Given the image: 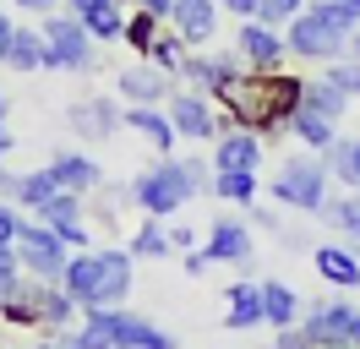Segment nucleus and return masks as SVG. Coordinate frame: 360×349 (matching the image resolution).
Masks as SVG:
<instances>
[{
	"instance_id": "f257e3e1",
	"label": "nucleus",
	"mask_w": 360,
	"mask_h": 349,
	"mask_svg": "<svg viewBox=\"0 0 360 349\" xmlns=\"http://www.w3.org/2000/svg\"><path fill=\"white\" fill-rule=\"evenodd\" d=\"M300 93H306L300 71H240L219 93V115H224V126H240L251 137H278V131H290Z\"/></svg>"
},
{
	"instance_id": "f03ea898",
	"label": "nucleus",
	"mask_w": 360,
	"mask_h": 349,
	"mask_svg": "<svg viewBox=\"0 0 360 349\" xmlns=\"http://www.w3.org/2000/svg\"><path fill=\"white\" fill-rule=\"evenodd\" d=\"M207 186H213L207 158H158L153 170H142L131 180V208H142V218H175Z\"/></svg>"
},
{
	"instance_id": "7ed1b4c3",
	"label": "nucleus",
	"mask_w": 360,
	"mask_h": 349,
	"mask_svg": "<svg viewBox=\"0 0 360 349\" xmlns=\"http://www.w3.org/2000/svg\"><path fill=\"white\" fill-rule=\"evenodd\" d=\"M131 251H71L66 262V279H60V289H66L71 300L82 305V311H98V305H126V295H131Z\"/></svg>"
},
{
	"instance_id": "20e7f679",
	"label": "nucleus",
	"mask_w": 360,
	"mask_h": 349,
	"mask_svg": "<svg viewBox=\"0 0 360 349\" xmlns=\"http://www.w3.org/2000/svg\"><path fill=\"white\" fill-rule=\"evenodd\" d=\"M328 186H333V170H328V158L311 148L290 153L284 164H278V174H273V202H284V208H295V213H322L328 208Z\"/></svg>"
},
{
	"instance_id": "39448f33",
	"label": "nucleus",
	"mask_w": 360,
	"mask_h": 349,
	"mask_svg": "<svg viewBox=\"0 0 360 349\" xmlns=\"http://www.w3.org/2000/svg\"><path fill=\"white\" fill-rule=\"evenodd\" d=\"M39 33H44V71H71V77H88L98 65V44L82 27L77 11H49L39 17Z\"/></svg>"
},
{
	"instance_id": "423d86ee",
	"label": "nucleus",
	"mask_w": 360,
	"mask_h": 349,
	"mask_svg": "<svg viewBox=\"0 0 360 349\" xmlns=\"http://www.w3.org/2000/svg\"><path fill=\"white\" fill-rule=\"evenodd\" d=\"M17 262H22L27 279L39 284H60L66 279V262H71V246L49 224H39V218H27L22 229H17Z\"/></svg>"
},
{
	"instance_id": "0eeeda50",
	"label": "nucleus",
	"mask_w": 360,
	"mask_h": 349,
	"mask_svg": "<svg viewBox=\"0 0 360 349\" xmlns=\"http://www.w3.org/2000/svg\"><path fill=\"white\" fill-rule=\"evenodd\" d=\"M284 44H290L295 61H311V65H328V61H338V55H349V33L328 27L311 6H306V11L284 27Z\"/></svg>"
},
{
	"instance_id": "6e6552de",
	"label": "nucleus",
	"mask_w": 360,
	"mask_h": 349,
	"mask_svg": "<svg viewBox=\"0 0 360 349\" xmlns=\"http://www.w3.org/2000/svg\"><path fill=\"white\" fill-rule=\"evenodd\" d=\"M164 115H169L175 137H186V142H213V137L224 131L219 104H213L207 93H197V87H175V93H169V104H164Z\"/></svg>"
},
{
	"instance_id": "1a4fd4ad",
	"label": "nucleus",
	"mask_w": 360,
	"mask_h": 349,
	"mask_svg": "<svg viewBox=\"0 0 360 349\" xmlns=\"http://www.w3.org/2000/svg\"><path fill=\"white\" fill-rule=\"evenodd\" d=\"M66 126L77 131L82 142H104L115 131H126V104H120L115 93H82V99H71Z\"/></svg>"
},
{
	"instance_id": "9d476101",
	"label": "nucleus",
	"mask_w": 360,
	"mask_h": 349,
	"mask_svg": "<svg viewBox=\"0 0 360 349\" xmlns=\"http://www.w3.org/2000/svg\"><path fill=\"white\" fill-rule=\"evenodd\" d=\"M240 71H246V65H240L235 49H197V55L180 61V87H197V93H207V99L219 104V93H224Z\"/></svg>"
},
{
	"instance_id": "9b49d317",
	"label": "nucleus",
	"mask_w": 360,
	"mask_h": 349,
	"mask_svg": "<svg viewBox=\"0 0 360 349\" xmlns=\"http://www.w3.org/2000/svg\"><path fill=\"white\" fill-rule=\"evenodd\" d=\"M235 55H240V65H246V71H284L290 44H284V33H278V27L246 17V22H240V33H235Z\"/></svg>"
},
{
	"instance_id": "f8f14e48",
	"label": "nucleus",
	"mask_w": 360,
	"mask_h": 349,
	"mask_svg": "<svg viewBox=\"0 0 360 349\" xmlns=\"http://www.w3.org/2000/svg\"><path fill=\"white\" fill-rule=\"evenodd\" d=\"M355 305L349 300H322L311 311H300V333L311 338V349H349V327H355Z\"/></svg>"
},
{
	"instance_id": "ddd939ff",
	"label": "nucleus",
	"mask_w": 360,
	"mask_h": 349,
	"mask_svg": "<svg viewBox=\"0 0 360 349\" xmlns=\"http://www.w3.org/2000/svg\"><path fill=\"white\" fill-rule=\"evenodd\" d=\"M115 87H120V99H126V104H153V109H164V104H169V93L180 87V77L158 71L153 61H136V65H126V71L115 77Z\"/></svg>"
},
{
	"instance_id": "4468645a",
	"label": "nucleus",
	"mask_w": 360,
	"mask_h": 349,
	"mask_svg": "<svg viewBox=\"0 0 360 349\" xmlns=\"http://www.w3.org/2000/svg\"><path fill=\"white\" fill-rule=\"evenodd\" d=\"M207 148H213L207 153L213 174L219 170H262V137H251V131H240V126H224Z\"/></svg>"
},
{
	"instance_id": "2eb2a0df",
	"label": "nucleus",
	"mask_w": 360,
	"mask_h": 349,
	"mask_svg": "<svg viewBox=\"0 0 360 349\" xmlns=\"http://www.w3.org/2000/svg\"><path fill=\"white\" fill-rule=\"evenodd\" d=\"M202 251H207V262H251V224L235 213L213 218L202 235Z\"/></svg>"
},
{
	"instance_id": "dca6fc26",
	"label": "nucleus",
	"mask_w": 360,
	"mask_h": 349,
	"mask_svg": "<svg viewBox=\"0 0 360 349\" xmlns=\"http://www.w3.org/2000/svg\"><path fill=\"white\" fill-rule=\"evenodd\" d=\"M49 170H55V180H60L66 191H77V196H88V191H98V186H104L98 158H88V153H77V148L49 153Z\"/></svg>"
},
{
	"instance_id": "f3484780",
	"label": "nucleus",
	"mask_w": 360,
	"mask_h": 349,
	"mask_svg": "<svg viewBox=\"0 0 360 349\" xmlns=\"http://www.w3.org/2000/svg\"><path fill=\"white\" fill-rule=\"evenodd\" d=\"M311 267L322 284H333V289H360V257L349 246H311Z\"/></svg>"
},
{
	"instance_id": "a211bd4d",
	"label": "nucleus",
	"mask_w": 360,
	"mask_h": 349,
	"mask_svg": "<svg viewBox=\"0 0 360 349\" xmlns=\"http://www.w3.org/2000/svg\"><path fill=\"white\" fill-rule=\"evenodd\" d=\"M169 27L186 39V49H191V44H207L219 33V6H213V0H175Z\"/></svg>"
},
{
	"instance_id": "6ab92c4d",
	"label": "nucleus",
	"mask_w": 360,
	"mask_h": 349,
	"mask_svg": "<svg viewBox=\"0 0 360 349\" xmlns=\"http://www.w3.org/2000/svg\"><path fill=\"white\" fill-rule=\"evenodd\" d=\"M0 322H11V327H39L44 322V284L39 279H17V289L0 300Z\"/></svg>"
},
{
	"instance_id": "aec40b11",
	"label": "nucleus",
	"mask_w": 360,
	"mask_h": 349,
	"mask_svg": "<svg viewBox=\"0 0 360 349\" xmlns=\"http://www.w3.org/2000/svg\"><path fill=\"white\" fill-rule=\"evenodd\" d=\"M268 317H262V284H229L224 295V327L229 333H251V327H262Z\"/></svg>"
},
{
	"instance_id": "412c9836",
	"label": "nucleus",
	"mask_w": 360,
	"mask_h": 349,
	"mask_svg": "<svg viewBox=\"0 0 360 349\" xmlns=\"http://www.w3.org/2000/svg\"><path fill=\"white\" fill-rule=\"evenodd\" d=\"M126 131H136V137H142L153 153H164V158H169V148L180 142L175 126H169V115L153 109V104H126Z\"/></svg>"
},
{
	"instance_id": "4be33fe9",
	"label": "nucleus",
	"mask_w": 360,
	"mask_h": 349,
	"mask_svg": "<svg viewBox=\"0 0 360 349\" xmlns=\"http://www.w3.org/2000/svg\"><path fill=\"white\" fill-rule=\"evenodd\" d=\"M55 191H66V186H60V180H55V170H27V174H17V180H11V191H6V202H17V208H22V213H39V208H44L49 196Z\"/></svg>"
},
{
	"instance_id": "5701e85b",
	"label": "nucleus",
	"mask_w": 360,
	"mask_h": 349,
	"mask_svg": "<svg viewBox=\"0 0 360 349\" xmlns=\"http://www.w3.org/2000/svg\"><path fill=\"white\" fill-rule=\"evenodd\" d=\"M207 196H219L224 208H251L262 196V180H257V170H219L213 186H207Z\"/></svg>"
},
{
	"instance_id": "b1692460",
	"label": "nucleus",
	"mask_w": 360,
	"mask_h": 349,
	"mask_svg": "<svg viewBox=\"0 0 360 349\" xmlns=\"http://www.w3.org/2000/svg\"><path fill=\"white\" fill-rule=\"evenodd\" d=\"M115 349H180L169 333L136 311H120V333H115Z\"/></svg>"
},
{
	"instance_id": "393cba45",
	"label": "nucleus",
	"mask_w": 360,
	"mask_h": 349,
	"mask_svg": "<svg viewBox=\"0 0 360 349\" xmlns=\"http://www.w3.org/2000/svg\"><path fill=\"white\" fill-rule=\"evenodd\" d=\"M349 104H355V99H349V93H338L333 82H328V77H306V93H300V109H311V115H322V120H344V115H349Z\"/></svg>"
},
{
	"instance_id": "a878e982",
	"label": "nucleus",
	"mask_w": 360,
	"mask_h": 349,
	"mask_svg": "<svg viewBox=\"0 0 360 349\" xmlns=\"http://www.w3.org/2000/svg\"><path fill=\"white\" fill-rule=\"evenodd\" d=\"M262 317H268L273 333H278V327H295L300 322V295H295L284 279H262Z\"/></svg>"
},
{
	"instance_id": "bb28decb",
	"label": "nucleus",
	"mask_w": 360,
	"mask_h": 349,
	"mask_svg": "<svg viewBox=\"0 0 360 349\" xmlns=\"http://www.w3.org/2000/svg\"><path fill=\"white\" fill-rule=\"evenodd\" d=\"M6 71H17V77H27V71H44V33H39V27H22V22H17L11 49H6Z\"/></svg>"
},
{
	"instance_id": "cd10ccee",
	"label": "nucleus",
	"mask_w": 360,
	"mask_h": 349,
	"mask_svg": "<svg viewBox=\"0 0 360 349\" xmlns=\"http://www.w3.org/2000/svg\"><path fill=\"white\" fill-rule=\"evenodd\" d=\"M316 218H328L338 235H344L338 246H349V251L360 257V196L355 191H349V196H328V208H322Z\"/></svg>"
},
{
	"instance_id": "c85d7f7f",
	"label": "nucleus",
	"mask_w": 360,
	"mask_h": 349,
	"mask_svg": "<svg viewBox=\"0 0 360 349\" xmlns=\"http://www.w3.org/2000/svg\"><path fill=\"white\" fill-rule=\"evenodd\" d=\"M322 158H328V170L344 191H360V137H333V148Z\"/></svg>"
},
{
	"instance_id": "c756f323",
	"label": "nucleus",
	"mask_w": 360,
	"mask_h": 349,
	"mask_svg": "<svg viewBox=\"0 0 360 349\" xmlns=\"http://www.w3.org/2000/svg\"><path fill=\"white\" fill-rule=\"evenodd\" d=\"M77 17H82V27L93 33V44H115L120 33H126V11H120V0H98V6L77 11Z\"/></svg>"
},
{
	"instance_id": "7c9ffc66",
	"label": "nucleus",
	"mask_w": 360,
	"mask_h": 349,
	"mask_svg": "<svg viewBox=\"0 0 360 349\" xmlns=\"http://www.w3.org/2000/svg\"><path fill=\"white\" fill-rule=\"evenodd\" d=\"M290 137L300 142V148H311V153H328V148H333V137H338V126H333V120H322V115H311V109H295Z\"/></svg>"
},
{
	"instance_id": "2f4dec72",
	"label": "nucleus",
	"mask_w": 360,
	"mask_h": 349,
	"mask_svg": "<svg viewBox=\"0 0 360 349\" xmlns=\"http://www.w3.org/2000/svg\"><path fill=\"white\" fill-rule=\"evenodd\" d=\"M77 317H82V305L71 300L60 284H44V322H39V327H44L49 338H55V333H66V327L77 322Z\"/></svg>"
},
{
	"instance_id": "473e14b6",
	"label": "nucleus",
	"mask_w": 360,
	"mask_h": 349,
	"mask_svg": "<svg viewBox=\"0 0 360 349\" xmlns=\"http://www.w3.org/2000/svg\"><path fill=\"white\" fill-rule=\"evenodd\" d=\"M126 251L131 257H169V224L164 218H142L131 229V240H126Z\"/></svg>"
},
{
	"instance_id": "72a5a7b5",
	"label": "nucleus",
	"mask_w": 360,
	"mask_h": 349,
	"mask_svg": "<svg viewBox=\"0 0 360 349\" xmlns=\"http://www.w3.org/2000/svg\"><path fill=\"white\" fill-rule=\"evenodd\" d=\"M142 61H153L158 71H169V77H180V61H186V39H180L175 27L164 22V33H158V39H153V49H148Z\"/></svg>"
},
{
	"instance_id": "f704fd0d",
	"label": "nucleus",
	"mask_w": 360,
	"mask_h": 349,
	"mask_svg": "<svg viewBox=\"0 0 360 349\" xmlns=\"http://www.w3.org/2000/svg\"><path fill=\"white\" fill-rule=\"evenodd\" d=\"M158 33H164V17H153V11H142V6H136L131 17H126V33H120V39L131 44L136 55H148V49H153V39Z\"/></svg>"
},
{
	"instance_id": "c9c22d12",
	"label": "nucleus",
	"mask_w": 360,
	"mask_h": 349,
	"mask_svg": "<svg viewBox=\"0 0 360 349\" xmlns=\"http://www.w3.org/2000/svg\"><path fill=\"white\" fill-rule=\"evenodd\" d=\"M33 218H39V224H49V229H60V224H77V218H82V196H77V191H55Z\"/></svg>"
},
{
	"instance_id": "e433bc0d",
	"label": "nucleus",
	"mask_w": 360,
	"mask_h": 349,
	"mask_svg": "<svg viewBox=\"0 0 360 349\" xmlns=\"http://www.w3.org/2000/svg\"><path fill=\"white\" fill-rule=\"evenodd\" d=\"M311 11L338 33H355L360 27V0H311Z\"/></svg>"
},
{
	"instance_id": "4c0bfd02",
	"label": "nucleus",
	"mask_w": 360,
	"mask_h": 349,
	"mask_svg": "<svg viewBox=\"0 0 360 349\" xmlns=\"http://www.w3.org/2000/svg\"><path fill=\"white\" fill-rule=\"evenodd\" d=\"M322 77H328L338 93L360 99V55H338V61H328V65H322Z\"/></svg>"
},
{
	"instance_id": "58836bf2",
	"label": "nucleus",
	"mask_w": 360,
	"mask_h": 349,
	"mask_svg": "<svg viewBox=\"0 0 360 349\" xmlns=\"http://www.w3.org/2000/svg\"><path fill=\"white\" fill-rule=\"evenodd\" d=\"M306 6H311V0H257V22H268V27H278V33H284V27L306 11Z\"/></svg>"
},
{
	"instance_id": "ea45409f",
	"label": "nucleus",
	"mask_w": 360,
	"mask_h": 349,
	"mask_svg": "<svg viewBox=\"0 0 360 349\" xmlns=\"http://www.w3.org/2000/svg\"><path fill=\"white\" fill-rule=\"evenodd\" d=\"M27 224V213L17 208V202H6L0 196V246H17V229Z\"/></svg>"
},
{
	"instance_id": "a19ab883",
	"label": "nucleus",
	"mask_w": 360,
	"mask_h": 349,
	"mask_svg": "<svg viewBox=\"0 0 360 349\" xmlns=\"http://www.w3.org/2000/svg\"><path fill=\"white\" fill-rule=\"evenodd\" d=\"M169 251H180V257L197 251V229H191V224H169Z\"/></svg>"
},
{
	"instance_id": "79ce46f5",
	"label": "nucleus",
	"mask_w": 360,
	"mask_h": 349,
	"mask_svg": "<svg viewBox=\"0 0 360 349\" xmlns=\"http://www.w3.org/2000/svg\"><path fill=\"white\" fill-rule=\"evenodd\" d=\"M273 349H311V338H306V333H300V322H295V327H278Z\"/></svg>"
},
{
	"instance_id": "37998d69",
	"label": "nucleus",
	"mask_w": 360,
	"mask_h": 349,
	"mask_svg": "<svg viewBox=\"0 0 360 349\" xmlns=\"http://www.w3.org/2000/svg\"><path fill=\"white\" fill-rule=\"evenodd\" d=\"M17 11H33V17H49V11H60L66 0H11Z\"/></svg>"
},
{
	"instance_id": "c03bdc74",
	"label": "nucleus",
	"mask_w": 360,
	"mask_h": 349,
	"mask_svg": "<svg viewBox=\"0 0 360 349\" xmlns=\"http://www.w3.org/2000/svg\"><path fill=\"white\" fill-rule=\"evenodd\" d=\"M213 6H219V11H229V17H257V0H213Z\"/></svg>"
},
{
	"instance_id": "a18cd8bd",
	"label": "nucleus",
	"mask_w": 360,
	"mask_h": 349,
	"mask_svg": "<svg viewBox=\"0 0 360 349\" xmlns=\"http://www.w3.org/2000/svg\"><path fill=\"white\" fill-rule=\"evenodd\" d=\"M246 224H262V229H278V213L273 208H262V202H251V218Z\"/></svg>"
},
{
	"instance_id": "49530a36",
	"label": "nucleus",
	"mask_w": 360,
	"mask_h": 349,
	"mask_svg": "<svg viewBox=\"0 0 360 349\" xmlns=\"http://www.w3.org/2000/svg\"><path fill=\"white\" fill-rule=\"evenodd\" d=\"M11 33H17V22L0 11V65H6V49H11Z\"/></svg>"
},
{
	"instance_id": "de8ad7c7",
	"label": "nucleus",
	"mask_w": 360,
	"mask_h": 349,
	"mask_svg": "<svg viewBox=\"0 0 360 349\" xmlns=\"http://www.w3.org/2000/svg\"><path fill=\"white\" fill-rule=\"evenodd\" d=\"M136 6L153 11V17H164V22H169V11H175V0H136Z\"/></svg>"
},
{
	"instance_id": "09e8293b",
	"label": "nucleus",
	"mask_w": 360,
	"mask_h": 349,
	"mask_svg": "<svg viewBox=\"0 0 360 349\" xmlns=\"http://www.w3.org/2000/svg\"><path fill=\"white\" fill-rule=\"evenodd\" d=\"M186 273H191V279L207 273V251H186Z\"/></svg>"
},
{
	"instance_id": "8fccbe9b",
	"label": "nucleus",
	"mask_w": 360,
	"mask_h": 349,
	"mask_svg": "<svg viewBox=\"0 0 360 349\" xmlns=\"http://www.w3.org/2000/svg\"><path fill=\"white\" fill-rule=\"evenodd\" d=\"M17 279H22V273H11V279H0V300H6L11 289H17Z\"/></svg>"
},
{
	"instance_id": "3c124183",
	"label": "nucleus",
	"mask_w": 360,
	"mask_h": 349,
	"mask_svg": "<svg viewBox=\"0 0 360 349\" xmlns=\"http://www.w3.org/2000/svg\"><path fill=\"white\" fill-rule=\"evenodd\" d=\"M88 6H98V0H66V11H88Z\"/></svg>"
},
{
	"instance_id": "603ef678",
	"label": "nucleus",
	"mask_w": 360,
	"mask_h": 349,
	"mask_svg": "<svg viewBox=\"0 0 360 349\" xmlns=\"http://www.w3.org/2000/svg\"><path fill=\"white\" fill-rule=\"evenodd\" d=\"M349 349H360V317H355V327H349Z\"/></svg>"
},
{
	"instance_id": "864d4df0",
	"label": "nucleus",
	"mask_w": 360,
	"mask_h": 349,
	"mask_svg": "<svg viewBox=\"0 0 360 349\" xmlns=\"http://www.w3.org/2000/svg\"><path fill=\"white\" fill-rule=\"evenodd\" d=\"M349 55H360V27H355V33H349Z\"/></svg>"
},
{
	"instance_id": "5fc2aeb1",
	"label": "nucleus",
	"mask_w": 360,
	"mask_h": 349,
	"mask_svg": "<svg viewBox=\"0 0 360 349\" xmlns=\"http://www.w3.org/2000/svg\"><path fill=\"white\" fill-rule=\"evenodd\" d=\"M0 126H6V87H0Z\"/></svg>"
},
{
	"instance_id": "6e6d98bb",
	"label": "nucleus",
	"mask_w": 360,
	"mask_h": 349,
	"mask_svg": "<svg viewBox=\"0 0 360 349\" xmlns=\"http://www.w3.org/2000/svg\"><path fill=\"white\" fill-rule=\"evenodd\" d=\"M33 349H60V344H33Z\"/></svg>"
}]
</instances>
